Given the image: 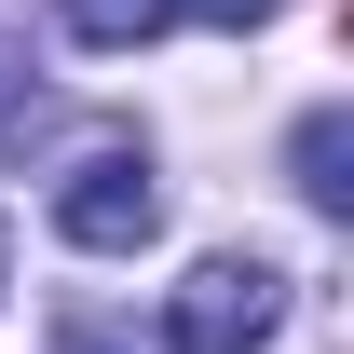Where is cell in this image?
<instances>
[{
    "instance_id": "obj_6",
    "label": "cell",
    "mask_w": 354,
    "mask_h": 354,
    "mask_svg": "<svg viewBox=\"0 0 354 354\" xmlns=\"http://www.w3.org/2000/svg\"><path fill=\"white\" fill-rule=\"evenodd\" d=\"M164 14H191V28H232V41H245V28H259L272 0H164Z\"/></svg>"
},
{
    "instance_id": "obj_7",
    "label": "cell",
    "mask_w": 354,
    "mask_h": 354,
    "mask_svg": "<svg viewBox=\"0 0 354 354\" xmlns=\"http://www.w3.org/2000/svg\"><path fill=\"white\" fill-rule=\"evenodd\" d=\"M68 354H109V341H68Z\"/></svg>"
},
{
    "instance_id": "obj_2",
    "label": "cell",
    "mask_w": 354,
    "mask_h": 354,
    "mask_svg": "<svg viewBox=\"0 0 354 354\" xmlns=\"http://www.w3.org/2000/svg\"><path fill=\"white\" fill-rule=\"evenodd\" d=\"M55 232H68L82 259H136V245L164 232V177H150V150H95V164H68Z\"/></svg>"
},
{
    "instance_id": "obj_3",
    "label": "cell",
    "mask_w": 354,
    "mask_h": 354,
    "mask_svg": "<svg viewBox=\"0 0 354 354\" xmlns=\"http://www.w3.org/2000/svg\"><path fill=\"white\" fill-rule=\"evenodd\" d=\"M286 177H300V205H313V218H341V205H354V109H300Z\"/></svg>"
},
{
    "instance_id": "obj_1",
    "label": "cell",
    "mask_w": 354,
    "mask_h": 354,
    "mask_svg": "<svg viewBox=\"0 0 354 354\" xmlns=\"http://www.w3.org/2000/svg\"><path fill=\"white\" fill-rule=\"evenodd\" d=\"M272 327H286V272L272 259H191L164 286V341L177 354H259Z\"/></svg>"
},
{
    "instance_id": "obj_5",
    "label": "cell",
    "mask_w": 354,
    "mask_h": 354,
    "mask_svg": "<svg viewBox=\"0 0 354 354\" xmlns=\"http://www.w3.org/2000/svg\"><path fill=\"white\" fill-rule=\"evenodd\" d=\"M28 123H41V82H28V55L0 41V150H28Z\"/></svg>"
},
{
    "instance_id": "obj_4",
    "label": "cell",
    "mask_w": 354,
    "mask_h": 354,
    "mask_svg": "<svg viewBox=\"0 0 354 354\" xmlns=\"http://www.w3.org/2000/svg\"><path fill=\"white\" fill-rule=\"evenodd\" d=\"M55 14H68V41H95V55H123V41L164 28V0H55Z\"/></svg>"
}]
</instances>
